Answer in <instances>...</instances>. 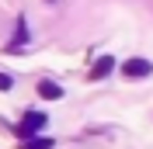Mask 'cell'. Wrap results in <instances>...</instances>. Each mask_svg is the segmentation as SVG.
I'll use <instances>...</instances> for the list:
<instances>
[{
    "instance_id": "5",
    "label": "cell",
    "mask_w": 153,
    "mask_h": 149,
    "mask_svg": "<svg viewBox=\"0 0 153 149\" xmlns=\"http://www.w3.org/2000/svg\"><path fill=\"white\" fill-rule=\"evenodd\" d=\"M21 149H52V139H38V135H31V139L21 142Z\"/></svg>"
},
{
    "instance_id": "2",
    "label": "cell",
    "mask_w": 153,
    "mask_h": 149,
    "mask_svg": "<svg viewBox=\"0 0 153 149\" xmlns=\"http://www.w3.org/2000/svg\"><path fill=\"white\" fill-rule=\"evenodd\" d=\"M150 69L153 66L146 63V59H125L122 63V73L125 76H150Z\"/></svg>"
},
{
    "instance_id": "7",
    "label": "cell",
    "mask_w": 153,
    "mask_h": 149,
    "mask_svg": "<svg viewBox=\"0 0 153 149\" xmlns=\"http://www.w3.org/2000/svg\"><path fill=\"white\" fill-rule=\"evenodd\" d=\"M10 87H14V80H10L7 73H0V90H10Z\"/></svg>"
},
{
    "instance_id": "1",
    "label": "cell",
    "mask_w": 153,
    "mask_h": 149,
    "mask_svg": "<svg viewBox=\"0 0 153 149\" xmlns=\"http://www.w3.org/2000/svg\"><path fill=\"white\" fill-rule=\"evenodd\" d=\"M45 111H28L25 118H21V125H18V139H31L35 132H42L45 128Z\"/></svg>"
},
{
    "instance_id": "4",
    "label": "cell",
    "mask_w": 153,
    "mask_h": 149,
    "mask_svg": "<svg viewBox=\"0 0 153 149\" xmlns=\"http://www.w3.org/2000/svg\"><path fill=\"white\" fill-rule=\"evenodd\" d=\"M111 69H115V59H111V56H101V59L94 63V69H91V80H101V76H108Z\"/></svg>"
},
{
    "instance_id": "3",
    "label": "cell",
    "mask_w": 153,
    "mask_h": 149,
    "mask_svg": "<svg viewBox=\"0 0 153 149\" xmlns=\"http://www.w3.org/2000/svg\"><path fill=\"white\" fill-rule=\"evenodd\" d=\"M38 97H45V101H59V97H63V87L52 83V80H42V83H38Z\"/></svg>"
},
{
    "instance_id": "6",
    "label": "cell",
    "mask_w": 153,
    "mask_h": 149,
    "mask_svg": "<svg viewBox=\"0 0 153 149\" xmlns=\"http://www.w3.org/2000/svg\"><path fill=\"white\" fill-rule=\"evenodd\" d=\"M25 38H28V31H25V21H18V31H14V45H25Z\"/></svg>"
}]
</instances>
